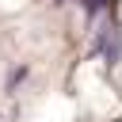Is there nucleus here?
Returning a JSON list of instances; mask_svg holds the SVG:
<instances>
[{
  "label": "nucleus",
  "instance_id": "nucleus-1",
  "mask_svg": "<svg viewBox=\"0 0 122 122\" xmlns=\"http://www.w3.org/2000/svg\"><path fill=\"white\" fill-rule=\"evenodd\" d=\"M103 8H111V0H84V11H88L92 19H95V15L103 11Z\"/></svg>",
  "mask_w": 122,
  "mask_h": 122
},
{
  "label": "nucleus",
  "instance_id": "nucleus-2",
  "mask_svg": "<svg viewBox=\"0 0 122 122\" xmlns=\"http://www.w3.org/2000/svg\"><path fill=\"white\" fill-rule=\"evenodd\" d=\"M50 4H65V0H50Z\"/></svg>",
  "mask_w": 122,
  "mask_h": 122
}]
</instances>
